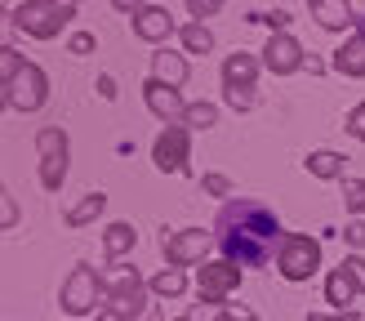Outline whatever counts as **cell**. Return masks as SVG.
<instances>
[{"label": "cell", "instance_id": "obj_1", "mask_svg": "<svg viewBox=\"0 0 365 321\" xmlns=\"http://www.w3.org/2000/svg\"><path fill=\"white\" fill-rule=\"evenodd\" d=\"M214 241L223 250V259H232L236 268H267L277 259L285 232L272 205L250 201V196H232L214 219Z\"/></svg>", "mask_w": 365, "mask_h": 321}, {"label": "cell", "instance_id": "obj_2", "mask_svg": "<svg viewBox=\"0 0 365 321\" xmlns=\"http://www.w3.org/2000/svg\"><path fill=\"white\" fill-rule=\"evenodd\" d=\"M71 18H76V0H23L18 9H9V23L31 41H53Z\"/></svg>", "mask_w": 365, "mask_h": 321}, {"label": "cell", "instance_id": "obj_3", "mask_svg": "<svg viewBox=\"0 0 365 321\" xmlns=\"http://www.w3.org/2000/svg\"><path fill=\"white\" fill-rule=\"evenodd\" d=\"M143 303H148V281L138 277L134 263L112 268V281H107V308L98 312V321H138Z\"/></svg>", "mask_w": 365, "mask_h": 321}, {"label": "cell", "instance_id": "obj_4", "mask_svg": "<svg viewBox=\"0 0 365 321\" xmlns=\"http://www.w3.org/2000/svg\"><path fill=\"white\" fill-rule=\"evenodd\" d=\"M58 303H63V312H67L71 321H81V317H89V312H103V308H107V281H103L89 263H76V268H71V277L63 281Z\"/></svg>", "mask_w": 365, "mask_h": 321}, {"label": "cell", "instance_id": "obj_5", "mask_svg": "<svg viewBox=\"0 0 365 321\" xmlns=\"http://www.w3.org/2000/svg\"><path fill=\"white\" fill-rule=\"evenodd\" d=\"M317 268H321V241L307 237V232H285V241L277 250V272L299 285V281H312Z\"/></svg>", "mask_w": 365, "mask_h": 321}, {"label": "cell", "instance_id": "obj_6", "mask_svg": "<svg viewBox=\"0 0 365 321\" xmlns=\"http://www.w3.org/2000/svg\"><path fill=\"white\" fill-rule=\"evenodd\" d=\"M36 152H41V188L63 192V183H67V134L58 125L36 130Z\"/></svg>", "mask_w": 365, "mask_h": 321}, {"label": "cell", "instance_id": "obj_7", "mask_svg": "<svg viewBox=\"0 0 365 321\" xmlns=\"http://www.w3.org/2000/svg\"><path fill=\"white\" fill-rule=\"evenodd\" d=\"M236 290H241V268H236L232 259H210V263H200V272H196V295H200V303L223 308Z\"/></svg>", "mask_w": 365, "mask_h": 321}, {"label": "cell", "instance_id": "obj_8", "mask_svg": "<svg viewBox=\"0 0 365 321\" xmlns=\"http://www.w3.org/2000/svg\"><path fill=\"white\" fill-rule=\"evenodd\" d=\"M152 160L160 174H192V130L187 125H165L152 143Z\"/></svg>", "mask_w": 365, "mask_h": 321}, {"label": "cell", "instance_id": "obj_9", "mask_svg": "<svg viewBox=\"0 0 365 321\" xmlns=\"http://www.w3.org/2000/svg\"><path fill=\"white\" fill-rule=\"evenodd\" d=\"M49 98V76L36 63H23V71L5 85V107H14V112H41Z\"/></svg>", "mask_w": 365, "mask_h": 321}, {"label": "cell", "instance_id": "obj_10", "mask_svg": "<svg viewBox=\"0 0 365 321\" xmlns=\"http://www.w3.org/2000/svg\"><path fill=\"white\" fill-rule=\"evenodd\" d=\"M214 237L205 228H178L170 237H160V255H165L170 268H192V263H205Z\"/></svg>", "mask_w": 365, "mask_h": 321}, {"label": "cell", "instance_id": "obj_11", "mask_svg": "<svg viewBox=\"0 0 365 321\" xmlns=\"http://www.w3.org/2000/svg\"><path fill=\"white\" fill-rule=\"evenodd\" d=\"M303 63H307V54H303V45H299L289 31H277V36L263 45V67L272 71V76H294Z\"/></svg>", "mask_w": 365, "mask_h": 321}, {"label": "cell", "instance_id": "obj_12", "mask_svg": "<svg viewBox=\"0 0 365 321\" xmlns=\"http://www.w3.org/2000/svg\"><path fill=\"white\" fill-rule=\"evenodd\" d=\"M174 31H178V27H174V14H170L165 5H148V9L134 14V36H138V41H148V45H160V49H165V41H170Z\"/></svg>", "mask_w": 365, "mask_h": 321}, {"label": "cell", "instance_id": "obj_13", "mask_svg": "<svg viewBox=\"0 0 365 321\" xmlns=\"http://www.w3.org/2000/svg\"><path fill=\"white\" fill-rule=\"evenodd\" d=\"M143 98H148V107H152V116H160V121H165V125L182 121V112H187V103H182V94H178V89H170V85H160L156 76H148V81H143Z\"/></svg>", "mask_w": 365, "mask_h": 321}, {"label": "cell", "instance_id": "obj_14", "mask_svg": "<svg viewBox=\"0 0 365 321\" xmlns=\"http://www.w3.org/2000/svg\"><path fill=\"white\" fill-rule=\"evenodd\" d=\"M312 18H317L321 31H348V27H356L361 14L348 0H312Z\"/></svg>", "mask_w": 365, "mask_h": 321}, {"label": "cell", "instance_id": "obj_15", "mask_svg": "<svg viewBox=\"0 0 365 321\" xmlns=\"http://www.w3.org/2000/svg\"><path fill=\"white\" fill-rule=\"evenodd\" d=\"M330 67L339 71V76H348V81H361V76H365V31L348 36V41H343V45L334 49Z\"/></svg>", "mask_w": 365, "mask_h": 321}, {"label": "cell", "instance_id": "obj_16", "mask_svg": "<svg viewBox=\"0 0 365 321\" xmlns=\"http://www.w3.org/2000/svg\"><path fill=\"white\" fill-rule=\"evenodd\" d=\"M152 76H156L160 85H170V89H182V85H187V76H192V67H187V58H182V54L156 49V54H152Z\"/></svg>", "mask_w": 365, "mask_h": 321}, {"label": "cell", "instance_id": "obj_17", "mask_svg": "<svg viewBox=\"0 0 365 321\" xmlns=\"http://www.w3.org/2000/svg\"><path fill=\"white\" fill-rule=\"evenodd\" d=\"M254 76H259V58L254 54H227L223 58V89H254Z\"/></svg>", "mask_w": 365, "mask_h": 321}, {"label": "cell", "instance_id": "obj_18", "mask_svg": "<svg viewBox=\"0 0 365 321\" xmlns=\"http://www.w3.org/2000/svg\"><path fill=\"white\" fill-rule=\"evenodd\" d=\"M356 295H361V290H356V281L348 277V268H343V263H339V268H334V272H330V277H325V303H334V312H352V308H348V303H352Z\"/></svg>", "mask_w": 365, "mask_h": 321}, {"label": "cell", "instance_id": "obj_19", "mask_svg": "<svg viewBox=\"0 0 365 321\" xmlns=\"http://www.w3.org/2000/svg\"><path fill=\"white\" fill-rule=\"evenodd\" d=\"M138 245V232H134V223H107V232H103V255L107 259H125L130 250Z\"/></svg>", "mask_w": 365, "mask_h": 321}, {"label": "cell", "instance_id": "obj_20", "mask_svg": "<svg viewBox=\"0 0 365 321\" xmlns=\"http://www.w3.org/2000/svg\"><path fill=\"white\" fill-rule=\"evenodd\" d=\"M343 160L348 156H339V152H330V148H317V152H307V174L312 178H325V183H330V178H343Z\"/></svg>", "mask_w": 365, "mask_h": 321}, {"label": "cell", "instance_id": "obj_21", "mask_svg": "<svg viewBox=\"0 0 365 321\" xmlns=\"http://www.w3.org/2000/svg\"><path fill=\"white\" fill-rule=\"evenodd\" d=\"M103 210H107V192H85L81 201L67 210V228H85V223H94Z\"/></svg>", "mask_w": 365, "mask_h": 321}, {"label": "cell", "instance_id": "obj_22", "mask_svg": "<svg viewBox=\"0 0 365 321\" xmlns=\"http://www.w3.org/2000/svg\"><path fill=\"white\" fill-rule=\"evenodd\" d=\"M148 290L156 299H178L182 290H187V272H182V268H160V272L148 281Z\"/></svg>", "mask_w": 365, "mask_h": 321}, {"label": "cell", "instance_id": "obj_23", "mask_svg": "<svg viewBox=\"0 0 365 321\" xmlns=\"http://www.w3.org/2000/svg\"><path fill=\"white\" fill-rule=\"evenodd\" d=\"M178 41H182V54H205L214 49V31L205 27V23H187V27H178Z\"/></svg>", "mask_w": 365, "mask_h": 321}, {"label": "cell", "instance_id": "obj_24", "mask_svg": "<svg viewBox=\"0 0 365 321\" xmlns=\"http://www.w3.org/2000/svg\"><path fill=\"white\" fill-rule=\"evenodd\" d=\"M182 125H187V130H214V125H218V107L214 103H187Z\"/></svg>", "mask_w": 365, "mask_h": 321}, {"label": "cell", "instance_id": "obj_25", "mask_svg": "<svg viewBox=\"0 0 365 321\" xmlns=\"http://www.w3.org/2000/svg\"><path fill=\"white\" fill-rule=\"evenodd\" d=\"M343 210H352L356 219L365 214V178H343Z\"/></svg>", "mask_w": 365, "mask_h": 321}, {"label": "cell", "instance_id": "obj_26", "mask_svg": "<svg viewBox=\"0 0 365 321\" xmlns=\"http://www.w3.org/2000/svg\"><path fill=\"white\" fill-rule=\"evenodd\" d=\"M289 18H294V14H285V9H272V14H259V9H254V14H245V23H259V27H267L272 36H277V31L289 27Z\"/></svg>", "mask_w": 365, "mask_h": 321}, {"label": "cell", "instance_id": "obj_27", "mask_svg": "<svg viewBox=\"0 0 365 321\" xmlns=\"http://www.w3.org/2000/svg\"><path fill=\"white\" fill-rule=\"evenodd\" d=\"M18 71H23V54L14 45H0V85H9Z\"/></svg>", "mask_w": 365, "mask_h": 321}, {"label": "cell", "instance_id": "obj_28", "mask_svg": "<svg viewBox=\"0 0 365 321\" xmlns=\"http://www.w3.org/2000/svg\"><path fill=\"white\" fill-rule=\"evenodd\" d=\"M94 49H98V36L94 31H76L67 41V54H76V58H85V54H94Z\"/></svg>", "mask_w": 365, "mask_h": 321}, {"label": "cell", "instance_id": "obj_29", "mask_svg": "<svg viewBox=\"0 0 365 321\" xmlns=\"http://www.w3.org/2000/svg\"><path fill=\"white\" fill-rule=\"evenodd\" d=\"M343 130H348L356 143H365V103H356L348 116H343Z\"/></svg>", "mask_w": 365, "mask_h": 321}, {"label": "cell", "instance_id": "obj_30", "mask_svg": "<svg viewBox=\"0 0 365 321\" xmlns=\"http://www.w3.org/2000/svg\"><path fill=\"white\" fill-rule=\"evenodd\" d=\"M14 223H18V201H14V192H9V188H0V228L9 232Z\"/></svg>", "mask_w": 365, "mask_h": 321}, {"label": "cell", "instance_id": "obj_31", "mask_svg": "<svg viewBox=\"0 0 365 321\" xmlns=\"http://www.w3.org/2000/svg\"><path fill=\"white\" fill-rule=\"evenodd\" d=\"M200 188H205L210 196H227V201H232V178L227 174H205V178H200Z\"/></svg>", "mask_w": 365, "mask_h": 321}, {"label": "cell", "instance_id": "obj_32", "mask_svg": "<svg viewBox=\"0 0 365 321\" xmlns=\"http://www.w3.org/2000/svg\"><path fill=\"white\" fill-rule=\"evenodd\" d=\"M214 321H259V317H254V312L245 308V303H223Z\"/></svg>", "mask_w": 365, "mask_h": 321}, {"label": "cell", "instance_id": "obj_33", "mask_svg": "<svg viewBox=\"0 0 365 321\" xmlns=\"http://www.w3.org/2000/svg\"><path fill=\"white\" fill-rule=\"evenodd\" d=\"M218 9H223V0H187V14L196 18V23L200 18H214Z\"/></svg>", "mask_w": 365, "mask_h": 321}, {"label": "cell", "instance_id": "obj_34", "mask_svg": "<svg viewBox=\"0 0 365 321\" xmlns=\"http://www.w3.org/2000/svg\"><path fill=\"white\" fill-rule=\"evenodd\" d=\"M343 268H348V277L356 281V290L365 295V259H361V255H356V250H352V255H348V259H343Z\"/></svg>", "mask_w": 365, "mask_h": 321}, {"label": "cell", "instance_id": "obj_35", "mask_svg": "<svg viewBox=\"0 0 365 321\" xmlns=\"http://www.w3.org/2000/svg\"><path fill=\"white\" fill-rule=\"evenodd\" d=\"M223 98H227V107H236V112H250V107H254L250 89H223Z\"/></svg>", "mask_w": 365, "mask_h": 321}, {"label": "cell", "instance_id": "obj_36", "mask_svg": "<svg viewBox=\"0 0 365 321\" xmlns=\"http://www.w3.org/2000/svg\"><path fill=\"white\" fill-rule=\"evenodd\" d=\"M343 241H348L352 250H361L365 245V219H352L348 228H343Z\"/></svg>", "mask_w": 365, "mask_h": 321}, {"label": "cell", "instance_id": "obj_37", "mask_svg": "<svg viewBox=\"0 0 365 321\" xmlns=\"http://www.w3.org/2000/svg\"><path fill=\"white\" fill-rule=\"evenodd\" d=\"M112 9H120V14H138V9H148V0H112Z\"/></svg>", "mask_w": 365, "mask_h": 321}, {"label": "cell", "instance_id": "obj_38", "mask_svg": "<svg viewBox=\"0 0 365 321\" xmlns=\"http://www.w3.org/2000/svg\"><path fill=\"white\" fill-rule=\"evenodd\" d=\"M303 321H365L361 312H334V317H321V312H312V317H303Z\"/></svg>", "mask_w": 365, "mask_h": 321}, {"label": "cell", "instance_id": "obj_39", "mask_svg": "<svg viewBox=\"0 0 365 321\" xmlns=\"http://www.w3.org/2000/svg\"><path fill=\"white\" fill-rule=\"evenodd\" d=\"M98 94H103L107 103H112V98L120 94V89H116V81H112V76H98Z\"/></svg>", "mask_w": 365, "mask_h": 321}, {"label": "cell", "instance_id": "obj_40", "mask_svg": "<svg viewBox=\"0 0 365 321\" xmlns=\"http://www.w3.org/2000/svg\"><path fill=\"white\" fill-rule=\"evenodd\" d=\"M178 321H192V317H178Z\"/></svg>", "mask_w": 365, "mask_h": 321}]
</instances>
